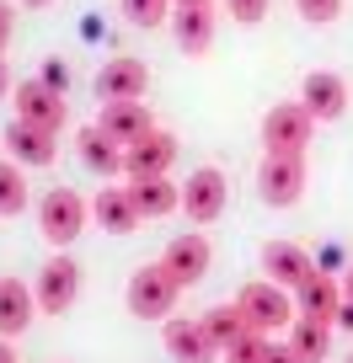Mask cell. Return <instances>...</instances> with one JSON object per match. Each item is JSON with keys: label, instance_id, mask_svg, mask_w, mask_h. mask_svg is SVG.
Segmentation results:
<instances>
[{"label": "cell", "instance_id": "6da1fadb", "mask_svg": "<svg viewBox=\"0 0 353 363\" xmlns=\"http://www.w3.org/2000/svg\"><path fill=\"white\" fill-rule=\"evenodd\" d=\"M236 305H241V315H246V326L251 331H262V337H273V331H284V326H295V294L289 289H278L273 278H257V284H246L236 294Z\"/></svg>", "mask_w": 353, "mask_h": 363}, {"label": "cell", "instance_id": "7a4b0ae2", "mask_svg": "<svg viewBox=\"0 0 353 363\" xmlns=\"http://www.w3.org/2000/svg\"><path fill=\"white\" fill-rule=\"evenodd\" d=\"M86 219H92V203H86L75 187H54V193L38 203V230H43V240L54 251L75 246L80 230H86Z\"/></svg>", "mask_w": 353, "mask_h": 363}, {"label": "cell", "instance_id": "3957f363", "mask_svg": "<svg viewBox=\"0 0 353 363\" xmlns=\"http://www.w3.org/2000/svg\"><path fill=\"white\" fill-rule=\"evenodd\" d=\"M316 139V118L300 102H278L262 113V155H305Z\"/></svg>", "mask_w": 353, "mask_h": 363}, {"label": "cell", "instance_id": "277c9868", "mask_svg": "<svg viewBox=\"0 0 353 363\" xmlns=\"http://www.w3.org/2000/svg\"><path fill=\"white\" fill-rule=\"evenodd\" d=\"M177 294H183V289L171 284V272L161 267V262L139 267L134 278H129V289H124L129 315H139V320H171V305H177Z\"/></svg>", "mask_w": 353, "mask_h": 363}, {"label": "cell", "instance_id": "5b68a950", "mask_svg": "<svg viewBox=\"0 0 353 363\" xmlns=\"http://www.w3.org/2000/svg\"><path fill=\"white\" fill-rule=\"evenodd\" d=\"M257 193L268 208H289L305 198V155H262L257 166Z\"/></svg>", "mask_w": 353, "mask_h": 363}, {"label": "cell", "instance_id": "8992f818", "mask_svg": "<svg viewBox=\"0 0 353 363\" xmlns=\"http://www.w3.org/2000/svg\"><path fill=\"white\" fill-rule=\"evenodd\" d=\"M33 294H38V310H43V315H65V310L75 305V294H80V262L65 257V251H54V257L43 262V272H38Z\"/></svg>", "mask_w": 353, "mask_h": 363}, {"label": "cell", "instance_id": "52a82bcc", "mask_svg": "<svg viewBox=\"0 0 353 363\" xmlns=\"http://www.w3.org/2000/svg\"><path fill=\"white\" fill-rule=\"evenodd\" d=\"M225 203H230V182H225V171H219V166H198L193 177H188V187H183L188 219H193V225H214V219L225 214Z\"/></svg>", "mask_w": 353, "mask_h": 363}, {"label": "cell", "instance_id": "ba28073f", "mask_svg": "<svg viewBox=\"0 0 353 363\" xmlns=\"http://www.w3.org/2000/svg\"><path fill=\"white\" fill-rule=\"evenodd\" d=\"M11 102H16V118H22V123H38V128H48V134H59V128L70 123L65 96H59V91H48L38 75H33V80H16Z\"/></svg>", "mask_w": 353, "mask_h": 363}, {"label": "cell", "instance_id": "9c48e42d", "mask_svg": "<svg viewBox=\"0 0 353 363\" xmlns=\"http://www.w3.org/2000/svg\"><path fill=\"white\" fill-rule=\"evenodd\" d=\"M348 80L337 75V69H310L305 80H300V107H305L316 123H332V118L348 113Z\"/></svg>", "mask_w": 353, "mask_h": 363}, {"label": "cell", "instance_id": "30bf717a", "mask_svg": "<svg viewBox=\"0 0 353 363\" xmlns=\"http://www.w3.org/2000/svg\"><path fill=\"white\" fill-rule=\"evenodd\" d=\"M209 262H214V246L204 235H177L166 251H161V267L171 272V284L177 289H193L209 278Z\"/></svg>", "mask_w": 353, "mask_h": 363}, {"label": "cell", "instance_id": "8fae6325", "mask_svg": "<svg viewBox=\"0 0 353 363\" xmlns=\"http://www.w3.org/2000/svg\"><path fill=\"white\" fill-rule=\"evenodd\" d=\"M310 272H316V257H310L300 240H268V246H262V278H273L278 289L295 294Z\"/></svg>", "mask_w": 353, "mask_h": 363}, {"label": "cell", "instance_id": "7c38bea8", "mask_svg": "<svg viewBox=\"0 0 353 363\" xmlns=\"http://www.w3.org/2000/svg\"><path fill=\"white\" fill-rule=\"evenodd\" d=\"M150 91V69L145 59H107L102 69H97V96L107 102H145Z\"/></svg>", "mask_w": 353, "mask_h": 363}, {"label": "cell", "instance_id": "4fadbf2b", "mask_svg": "<svg viewBox=\"0 0 353 363\" xmlns=\"http://www.w3.org/2000/svg\"><path fill=\"white\" fill-rule=\"evenodd\" d=\"M214 0H198V6H171V33H177V48L188 59H204L209 43H214Z\"/></svg>", "mask_w": 353, "mask_h": 363}, {"label": "cell", "instance_id": "5bb4252c", "mask_svg": "<svg viewBox=\"0 0 353 363\" xmlns=\"http://www.w3.org/2000/svg\"><path fill=\"white\" fill-rule=\"evenodd\" d=\"M161 342L177 363H219V347L209 342L204 320H161Z\"/></svg>", "mask_w": 353, "mask_h": 363}, {"label": "cell", "instance_id": "9a60e30c", "mask_svg": "<svg viewBox=\"0 0 353 363\" xmlns=\"http://www.w3.org/2000/svg\"><path fill=\"white\" fill-rule=\"evenodd\" d=\"M171 166H177V139L166 128H156V134L124 150V177H166Z\"/></svg>", "mask_w": 353, "mask_h": 363}, {"label": "cell", "instance_id": "2e32d148", "mask_svg": "<svg viewBox=\"0 0 353 363\" xmlns=\"http://www.w3.org/2000/svg\"><path fill=\"white\" fill-rule=\"evenodd\" d=\"M6 150H11L16 166H54L59 134H48V128H38V123H22V118H11V128H6Z\"/></svg>", "mask_w": 353, "mask_h": 363}, {"label": "cell", "instance_id": "e0dca14e", "mask_svg": "<svg viewBox=\"0 0 353 363\" xmlns=\"http://www.w3.org/2000/svg\"><path fill=\"white\" fill-rule=\"evenodd\" d=\"M295 310L310 320H327V326H337V310H342V284L332 278V272H310L305 284L295 289Z\"/></svg>", "mask_w": 353, "mask_h": 363}, {"label": "cell", "instance_id": "ac0fdd59", "mask_svg": "<svg viewBox=\"0 0 353 363\" xmlns=\"http://www.w3.org/2000/svg\"><path fill=\"white\" fill-rule=\"evenodd\" d=\"M124 193H129V203L139 208V219H166V214L183 208V187L166 182V177H129Z\"/></svg>", "mask_w": 353, "mask_h": 363}, {"label": "cell", "instance_id": "d6986e66", "mask_svg": "<svg viewBox=\"0 0 353 363\" xmlns=\"http://www.w3.org/2000/svg\"><path fill=\"white\" fill-rule=\"evenodd\" d=\"M97 128H102L113 145H139L145 134H156V123H150V107L145 102H107L102 118H97Z\"/></svg>", "mask_w": 353, "mask_h": 363}, {"label": "cell", "instance_id": "ffe728a7", "mask_svg": "<svg viewBox=\"0 0 353 363\" xmlns=\"http://www.w3.org/2000/svg\"><path fill=\"white\" fill-rule=\"evenodd\" d=\"M33 315H38V294L22 278H0V337L6 342L22 337V331L33 326Z\"/></svg>", "mask_w": 353, "mask_h": 363}, {"label": "cell", "instance_id": "44dd1931", "mask_svg": "<svg viewBox=\"0 0 353 363\" xmlns=\"http://www.w3.org/2000/svg\"><path fill=\"white\" fill-rule=\"evenodd\" d=\"M75 155H80V166L97 171V177H118V171H124V145H113L97 123L75 134Z\"/></svg>", "mask_w": 353, "mask_h": 363}, {"label": "cell", "instance_id": "7402d4cb", "mask_svg": "<svg viewBox=\"0 0 353 363\" xmlns=\"http://www.w3.org/2000/svg\"><path fill=\"white\" fill-rule=\"evenodd\" d=\"M92 219L107 230V235H129V230H139V208L129 203L124 187H102V193L92 198Z\"/></svg>", "mask_w": 353, "mask_h": 363}, {"label": "cell", "instance_id": "603a6c76", "mask_svg": "<svg viewBox=\"0 0 353 363\" xmlns=\"http://www.w3.org/2000/svg\"><path fill=\"white\" fill-rule=\"evenodd\" d=\"M289 347H295L300 363H321L332 352V326H327V320H310V315H295V326H289Z\"/></svg>", "mask_w": 353, "mask_h": 363}, {"label": "cell", "instance_id": "cb8c5ba5", "mask_svg": "<svg viewBox=\"0 0 353 363\" xmlns=\"http://www.w3.org/2000/svg\"><path fill=\"white\" fill-rule=\"evenodd\" d=\"M204 331H209V342L225 352L230 342H236L241 331H251V326H246V315H241V305H214V310L204 315Z\"/></svg>", "mask_w": 353, "mask_h": 363}, {"label": "cell", "instance_id": "d4e9b609", "mask_svg": "<svg viewBox=\"0 0 353 363\" xmlns=\"http://www.w3.org/2000/svg\"><path fill=\"white\" fill-rule=\"evenodd\" d=\"M27 208V177L16 160H0V219H16Z\"/></svg>", "mask_w": 353, "mask_h": 363}, {"label": "cell", "instance_id": "484cf974", "mask_svg": "<svg viewBox=\"0 0 353 363\" xmlns=\"http://www.w3.org/2000/svg\"><path fill=\"white\" fill-rule=\"evenodd\" d=\"M118 6H124V16L134 27H161L171 16V0H118Z\"/></svg>", "mask_w": 353, "mask_h": 363}, {"label": "cell", "instance_id": "4316f807", "mask_svg": "<svg viewBox=\"0 0 353 363\" xmlns=\"http://www.w3.org/2000/svg\"><path fill=\"white\" fill-rule=\"evenodd\" d=\"M262 352H268V337H262V331H241L219 358H225V363H262Z\"/></svg>", "mask_w": 353, "mask_h": 363}, {"label": "cell", "instance_id": "83f0119b", "mask_svg": "<svg viewBox=\"0 0 353 363\" xmlns=\"http://www.w3.org/2000/svg\"><path fill=\"white\" fill-rule=\"evenodd\" d=\"M295 11L305 16V22H316V27H332L342 16V0H295Z\"/></svg>", "mask_w": 353, "mask_h": 363}, {"label": "cell", "instance_id": "f1b7e54d", "mask_svg": "<svg viewBox=\"0 0 353 363\" xmlns=\"http://www.w3.org/2000/svg\"><path fill=\"white\" fill-rule=\"evenodd\" d=\"M225 11H230V22H241V27H257L262 16H268V0H225Z\"/></svg>", "mask_w": 353, "mask_h": 363}, {"label": "cell", "instance_id": "f546056e", "mask_svg": "<svg viewBox=\"0 0 353 363\" xmlns=\"http://www.w3.org/2000/svg\"><path fill=\"white\" fill-rule=\"evenodd\" d=\"M38 80H43L48 91H59V96H65V91H70V69L59 65V59H48V65H43V75H38Z\"/></svg>", "mask_w": 353, "mask_h": 363}, {"label": "cell", "instance_id": "4dcf8cb0", "mask_svg": "<svg viewBox=\"0 0 353 363\" xmlns=\"http://www.w3.org/2000/svg\"><path fill=\"white\" fill-rule=\"evenodd\" d=\"M11 33H16V11L6 6V0H0V54L11 48Z\"/></svg>", "mask_w": 353, "mask_h": 363}, {"label": "cell", "instance_id": "1f68e13d", "mask_svg": "<svg viewBox=\"0 0 353 363\" xmlns=\"http://www.w3.org/2000/svg\"><path fill=\"white\" fill-rule=\"evenodd\" d=\"M262 363H300V358H295V347H289V342H268Z\"/></svg>", "mask_w": 353, "mask_h": 363}, {"label": "cell", "instance_id": "d6a6232c", "mask_svg": "<svg viewBox=\"0 0 353 363\" xmlns=\"http://www.w3.org/2000/svg\"><path fill=\"white\" fill-rule=\"evenodd\" d=\"M11 91H16V86H11V69H6V59H0V102H6Z\"/></svg>", "mask_w": 353, "mask_h": 363}, {"label": "cell", "instance_id": "836d02e7", "mask_svg": "<svg viewBox=\"0 0 353 363\" xmlns=\"http://www.w3.org/2000/svg\"><path fill=\"white\" fill-rule=\"evenodd\" d=\"M0 363H16V352H11V342L0 337Z\"/></svg>", "mask_w": 353, "mask_h": 363}, {"label": "cell", "instance_id": "e575fe53", "mask_svg": "<svg viewBox=\"0 0 353 363\" xmlns=\"http://www.w3.org/2000/svg\"><path fill=\"white\" fill-rule=\"evenodd\" d=\"M342 299L353 305V267H348V278H342Z\"/></svg>", "mask_w": 353, "mask_h": 363}, {"label": "cell", "instance_id": "d590c367", "mask_svg": "<svg viewBox=\"0 0 353 363\" xmlns=\"http://www.w3.org/2000/svg\"><path fill=\"white\" fill-rule=\"evenodd\" d=\"M22 6H27V11H38V6H48V0H22Z\"/></svg>", "mask_w": 353, "mask_h": 363}, {"label": "cell", "instance_id": "8d00e7d4", "mask_svg": "<svg viewBox=\"0 0 353 363\" xmlns=\"http://www.w3.org/2000/svg\"><path fill=\"white\" fill-rule=\"evenodd\" d=\"M171 6H198V0H171Z\"/></svg>", "mask_w": 353, "mask_h": 363}, {"label": "cell", "instance_id": "74e56055", "mask_svg": "<svg viewBox=\"0 0 353 363\" xmlns=\"http://www.w3.org/2000/svg\"><path fill=\"white\" fill-rule=\"evenodd\" d=\"M342 363H353V352H348V358H342Z\"/></svg>", "mask_w": 353, "mask_h": 363}]
</instances>
